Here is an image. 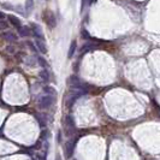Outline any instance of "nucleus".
<instances>
[{"instance_id":"obj_18","label":"nucleus","mask_w":160,"mask_h":160,"mask_svg":"<svg viewBox=\"0 0 160 160\" xmlns=\"http://www.w3.org/2000/svg\"><path fill=\"white\" fill-rule=\"evenodd\" d=\"M4 17H5V15H4V13H2V12H0V19H2V18H4Z\"/></svg>"},{"instance_id":"obj_5","label":"nucleus","mask_w":160,"mask_h":160,"mask_svg":"<svg viewBox=\"0 0 160 160\" xmlns=\"http://www.w3.org/2000/svg\"><path fill=\"white\" fill-rule=\"evenodd\" d=\"M68 84H69L70 87H75V88H77V87H80L82 83L80 82L78 77L73 75V76H71V77H70V78L68 80Z\"/></svg>"},{"instance_id":"obj_13","label":"nucleus","mask_w":160,"mask_h":160,"mask_svg":"<svg viewBox=\"0 0 160 160\" xmlns=\"http://www.w3.org/2000/svg\"><path fill=\"white\" fill-rule=\"evenodd\" d=\"M40 77L42 78L43 81H48L49 80V76H48V72L46 71V70H42V71L40 72Z\"/></svg>"},{"instance_id":"obj_4","label":"nucleus","mask_w":160,"mask_h":160,"mask_svg":"<svg viewBox=\"0 0 160 160\" xmlns=\"http://www.w3.org/2000/svg\"><path fill=\"white\" fill-rule=\"evenodd\" d=\"M35 45H36V47L40 49L41 53H47V47H46V42L43 41V39H38V38H36Z\"/></svg>"},{"instance_id":"obj_16","label":"nucleus","mask_w":160,"mask_h":160,"mask_svg":"<svg viewBox=\"0 0 160 160\" xmlns=\"http://www.w3.org/2000/svg\"><path fill=\"white\" fill-rule=\"evenodd\" d=\"M5 28H8V23L5 21H1L0 19V29H5Z\"/></svg>"},{"instance_id":"obj_12","label":"nucleus","mask_w":160,"mask_h":160,"mask_svg":"<svg viewBox=\"0 0 160 160\" xmlns=\"http://www.w3.org/2000/svg\"><path fill=\"white\" fill-rule=\"evenodd\" d=\"M75 51H76V41H72L71 45H70V49H69L68 57H69V58H72L73 54H75Z\"/></svg>"},{"instance_id":"obj_17","label":"nucleus","mask_w":160,"mask_h":160,"mask_svg":"<svg viewBox=\"0 0 160 160\" xmlns=\"http://www.w3.org/2000/svg\"><path fill=\"white\" fill-rule=\"evenodd\" d=\"M89 2H90V0H82V8H84L87 5H88Z\"/></svg>"},{"instance_id":"obj_15","label":"nucleus","mask_w":160,"mask_h":160,"mask_svg":"<svg viewBox=\"0 0 160 160\" xmlns=\"http://www.w3.org/2000/svg\"><path fill=\"white\" fill-rule=\"evenodd\" d=\"M38 62H39V64L41 65V66H42V68H46V66H47V62H46V60H45V59H43V58H38Z\"/></svg>"},{"instance_id":"obj_11","label":"nucleus","mask_w":160,"mask_h":160,"mask_svg":"<svg viewBox=\"0 0 160 160\" xmlns=\"http://www.w3.org/2000/svg\"><path fill=\"white\" fill-rule=\"evenodd\" d=\"M43 92L47 94V95H52V96H56L57 95V90L54 88H52V87H45L43 88Z\"/></svg>"},{"instance_id":"obj_3","label":"nucleus","mask_w":160,"mask_h":160,"mask_svg":"<svg viewBox=\"0 0 160 160\" xmlns=\"http://www.w3.org/2000/svg\"><path fill=\"white\" fill-rule=\"evenodd\" d=\"M73 149H75V142H73L72 140L68 141V142L65 143V152H66V157H68V158H70L72 155Z\"/></svg>"},{"instance_id":"obj_10","label":"nucleus","mask_w":160,"mask_h":160,"mask_svg":"<svg viewBox=\"0 0 160 160\" xmlns=\"http://www.w3.org/2000/svg\"><path fill=\"white\" fill-rule=\"evenodd\" d=\"M65 125L68 127V129H70V130H72V129L75 128V123H73V120H72V118L70 116H68L65 118Z\"/></svg>"},{"instance_id":"obj_14","label":"nucleus","mask_w":160,"mask_h":160,"mask_svg":"<svg viewBox=\"0 0 160 160\" xmlns=\"http://www.w3.org/2000/svg\"><path fill=\"white\" fill-rule=\"evenodd\" d=\"M25 8H27V11H30L32 8V0H27L25 1Z\"/></svg>"},{"instance_id":"obj_1","label":"nucleus","mask_w":160,"mask_h":160,"mask_svg":"<svg viewBox=\"0 0 160 160\" xmlns=\"http://www.w3.org/2000/svg\"><path fill=\"white\" fill-rule=\"evenodd\" d=\"M54 101H56L54 96L43 95L42 98H40V100H39V107H40L41 110H47V108H49L52 105L54 104Z\"/></svg>"},{"instance_id":"obj_6","label":"nucleus","mask_w":160,"mask_h":160,"mask_svg":"<svg viewBox=\"0 0 160 160\" xmlns=\"http://www.w3.org/2000/svg\"><path fill=\"white\" fill-rule=\"evenodd\" d=\"M18 32H19V35L21 36H23V38H27V36H30V34H32V30L29 29V27H19L18 28Z\"/></svg>"},{"instance_id":"obj_8","label":"nucleus","mask_w":160,"mask_h":160,"mask_svg":"<svg viewBox=\"0 0 160 160\" xmlns=\"http://www.w3.org/2000/svg\"><path fill=\"white\" fill-rule=\"evenodd\" d=\"M8 17V22L12 24L13 27H16V28H19L21 27V21L17 18L16 16H12V15H10Z\"/></svg>"},{"instance_id":"obj_2","label":"nucleus","mask_w":160,"mask_h":160,"mask_svg":"<svg viewBox=\"0 0 160 160\" xmlns=\"http://www.w3.org/2000/svg\"><path fill=\"white\" fill-rule=\"evenodd\" d=\"M42 16H43V21H45V23L47 24L51 29H53V28L56 27V24H57L56 15H54L52 11H49V10L43 11V15H42Z\"/></svg>"},{"instance_id":"obj_7","label":"nucleus","mask_w":160,"mask_h":160,"mask_svg":"<svg viewBox=\"0 0 160 160\" xmlns=\"http://www.w3.org/2000/svg\"><path fill=\"white\" fill-rule=\"evenodd\" d=\"M32 34H34L35 38H38V39H43L40 25H38V24H32Z\"/></svg>"},{"instance_id":"obj_9","label":"nucleus","mask_w":160,"mask_h":160,"mask_svg":"<svg viewBox=\"0 0 160 160\" xmlns=\"http://www.w3.org/2000/svg\"><path fill=\"white\" fill-rule=\"evenodd\" d=\"M2 38L6 41H8V42H13V41H16V39H17V36L13 32H4V34H2Z\"/></svg>"}]
</instances>
